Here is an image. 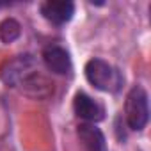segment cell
<instances>
[{
  "label": "cell",
  "mask_w": 151,
  "mask_h": 151,
  "mask_svg": "<svg viewBox=\"0 0 151 151\" xmlns=\"http://www.w3.org/2000/svg\"><path fill=\"white\" fill-rule=\"evenodd\" d=\"M0 77H2V80L7 86H11V87H22L29 94H30V89H36V87L39 89V86H36V82L37 84L46 82L39 75L37 64L32 59V55H20V57L9 60L2 68Z\"/></svg>",
  "instance_id": "obj_1"
},
{
  "label": "cell",
  "mask_w": 151,
  "mask_h": 151,
  "mask_svg": "<svg viewBox=\"0 0 151 151\" xmlns=\"http://www.w3.org/2000/svg\"><path fill=\"white\" fill-rule=\"evenodd\" d=\"M73 107H75L77 116L82 117V119H86V121L96 123V121L103 119V109H101V105L96 103L91 96H87L84 93H78L77 96H75Z\"/></svg>",
  "instance_id": "obj_6"
},
{
  "label": "cell",
  "mask_w": 151,
  "mask_h": 151,
  "mask_svg": "<svg viewBox=\"0 0 151 151\" xmlns=\"http://www.w3.org/2000/svg\"><path fill=\"white\" fill-rule=\"evenodd\" d=\"M78 137H80L86 151H109L105 135L94 124H87V123L80 124L78 126Z\"/></svg>",
  "instance_id": "obj_7"
},
{
  "label": "cell",
  "mask_w": 151,
  "mask_h": 151,
  "mask_svg": "<svg viewBox=\"0 0 151 151\" xmlns=\"http://www.w3.org/2000/svg\"><path fill=\"white\" fill-rule=\"evenodd\" d=\"M124 116H126V123L132 130L140 132L149 119V103H147V93L144 87L135 86L128 96H126V103H124Z\"/></svg>",
  "instance_id": "obj_3"
},
{
  "label": "cell",
  "mask_w": 151,
  "mask_h": 151,
  "mask_svg": "<svg viewBox=\"0 0 151 151\" xmlns=\"http://www.w3.org/2000/svg\"><path fill=\"white\" fill-rule=\"evenodd\" d=\"M20 34H22V25L14 18H7L0 23V39L4 43L9 45V43L16 41L20 37Z\"/></svg>",
  "instance_id": "obj_8"
},
{
  "label": "cell",
  "mask_w": 151,
  "mask_h": 151,
  "mask_svg": "<svg viewBox=\"0 0 151 151\" xmlns=\"http://www.w3.org/2000/svg\"><path fill=\"white\" fill-rule=\"evenodd\" d=\"M84 71H86L87 82L91 86H94L96 89H100V91L116 93L123 86L121 73L112 64H109L103 59H91V60H87Z\"/></svg>",
  "instance_id": "obj_2"
},
{
  "label": "cell",
  "mask_w": 151,
  "mask_h": 151,
  "mask_svg": "<svg viewBox=\"0 0 151 151\" xmlns=\"http://www.w3.org/2000/svg\"><path fill=\"white\" fill-rule=\"evenodd\" d=\"M43 60L46 68L57 75H68L71 71V57L60 46H48L43 52Z\"/></svg>",
  "instance_id": "obj_5"
},
{
  "label": "cell",
  "mask_w": 151,
  "mask_h": 151,
  "mask_svg": "<svg viewBox=\"0 0 151 151\" xmlns=\"http://www.w3.org/2000/svg\"><path fill=\"white\" fill-rule=\"evenodd\" d=\"M75 6L69 0H48L41 6V14L53 25H64L73 18Z\"/></svg>",
  "instance_id": "obj_4"
}]
</instances>
